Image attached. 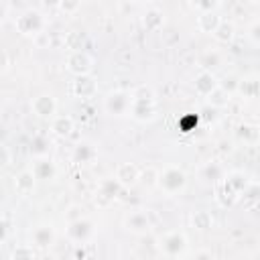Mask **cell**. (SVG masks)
<instances>
[{"label":"cell","mask_w":260,"mask_h":260,"mask_svg":"<svg viewBox=\"0 0 260 260\" xmlns=\"http://www.w3.org/2000/svg\"><path fill=\"white\" fill-rule=\"evenodd\" d=\"M128 114L132 120L140 122V124H150L156 120L158 116V104H156V91L152 89V85H136L130 91V108Z\"/></svg>","instance_id":"1"},{"label":"cell","mask_w":260,"mask_h":260,"mask_svg":"<svg viewBox=\"0 0 260 260\" xmlns=\"http://www.w3.org/2000/svg\"><path fill=\"white\" fill-rule=\"evenodd\" d=\"M187 173L177 167V165H167L165 169L158 171L156 177V187L165 193V195H179L187 189Z\"/></svg>","instance_id":"2"},{"label":"cell","mask_w":260,"mask_h":260,"mask_svg":"<svg viewBox=\"0 0 260 260\" xmlns=\"http://www.w3.org/2000/svg\"><path fill=\"white\" fill-rule=\"evenodd\" d=\"M47 26V18L37 8H26L14 18V28L24 37H37Z\"/></svg>","instance_id":"3"},{"label":"cell","mask_w":260,"mask_h":260,"mask_svg":"<svg viewBox=\"0 0 260 260\" xmlns=\"http://www.w3.org/2000/svg\"><path fill=\"white\" fill-rule=\"evenodd\" d=\"M187 248H189V240H187L185 232L171 230V232H165L158 238V250L167 258H179V256H183L187 252Z\"/></svg>","instance_id":"4"},{"label":"cell","mask_w":260,"mask_h":260,"mask_svg":"<svg viewBox=\"0 0 260 260\" xmlns=\"http://www.w3.org/2000/svg\"><path fill=\"white\" fill-rule=\"evenodd\" d=\"M122 193H124V189L120 187V183H118L114 177L102 179L100 185H98L93 203H95L98 207H110V205H114L118 199H122Z\"/></svg>","instance_id":"5"},{"label":"cell","mask_w":260,"mask_h":260,"mask_svg":"<svg viewBox=\"0 0 260 260\" xmlns=\"http://www.w3.org/2000/svg\"><path fill=\"white\" fill-rule=\"evenodd\" d=\"M122 225H124L130 234H134V236H144V234L150 232L152 219H150V215H148L146 209H130V211L122 217Z\"/></svg>","instance_id":"6"},{"label":"cell","mask_w":260,"mask_h":260,"mask_svg":"<svg viewBox=\"0 0 260 260\" xmlns=\"http://www.w3.org/2000/svg\"><path fill=\"white\" fill-rule=\"evenodd\" d=\"M65 69H67L73 77L91 75V71H93V57H91L87 51H73V53H67V57H65Z\"/></svg>","instance_id":"7"},{"label":"cell","mask_w":260,"mask_h":260,"mask_svg":"<svg viewBox=\"0 0 260 260\" xmlns=\"http://www.w3.org/2000/svg\"><path fill=\"white\" fill-rule=\"evenodd\" d=\"M130 108V91L126 89H112L104 98V110L110 116H126Z\"/></svg>","instance_id":"8"},{"label":"cell","mask_w":260,"mask_h":260,"mask_svg":"<svg viewBox=\"0 0 260 260\" xmlns=\"http://www.w3.org/2000/svg\"><path fill=\"white\" fill-rule=\"evenodd\" d=\"M93 232H95L93 221L83 215L81 219L67 223V228H65V238H67L69 242H73V244H85V242L91 240Z\"/></svg>","instance_id":"9"},{"label":"cell","mask_w":260,"mask_h":260,"mask_svg":"<svg viewBox=\"0 0 260 260\" xmlns=\"http://www.w3.org/2000/svg\"><path fill=\"white\" fill-rule=\"evenodd\" d=\"M69 91L77 100H91L98 95L100 85H98V79L93 75H79V77H73Z\"/></svg>","instance_id":"10"},{"label":"cell","mask_w":260,"mask_h":260,"mask_svg":"<svg viewBox=\"0 0 260 260\" xmlns=\"http://www.w3.org/2000/svg\"><path fill=\"white\" fill-rule=\"evenodd\" d=\"M30 110L41 120H53L57 116V100L51 93H39L30 100Z\"/></svg>","instance_id":"11"},{"label":"cell","mask_w":260,"mask_h":260,"mask_svg":"<svg viewBox=\"0 0 260 260\" xmlns=\"http://www.w3.org/2000/svg\"><path fill=\"white\" fill-rule=\"evenodd\" d=\"M55 238H57V234H55L53 223H39L30 230V246L32 248L45 250L55 242Z\"/></svg>","instance_id":"12"},{"label":"cell","mask_w":260,"mask_h":260,"mask_svg":"<svg viewBox=\"0 0 260 260\" xmlns=\"http://www.w3.org/2000/svg\"><path fill=\"white\" fill-rule=\"evenodd\" d=\"M138 175L140 169L134 162H120L114 171V179L120 183L122 189H132L134 185H138Z\"/></svg>","instance_id":"13"},{"label":"cell","mask_w":260,"mask_h":260,"mask_svg":"<svg viewBox=\"0 0 260 260\" xmlns=\"http://www.w3.org/2000/svg\"><path fill=\"white\" fill-rule=\"evenodd\" d=\"M30 171H32L37 181H53L57 177V165L49 154L47 156H37L32 160Z\"/></svg>","instance_id":"14"},{"label":"cell","mask_w":260,"mask_h":260,"mask_svg":"<svg viewBox=\"0 0 260 260\" xmlns=\"http://www.w3.org/2000/svg\"><path fill=\"white\" fill-rule=\"evenodd\" d=\"M193 89L199 98H207L213 89H217V75L211 71H197V75L193 77Z\"/></svg>","instance_id":"15"},{"label":"cell","mask_w":260,"mask_h":260,"mask_svg":"<svg viewBox=\"0 0 260 260\" xmlns=\"http://www.w3.org/2000/svg\"><path fill=\"white\" fill-rule=\"evenodd\" d=\"M236 93L246 100V102H252L260 95V81H258V75L256 73H250V75H244L238 79V89Z\"/></svg>","instance_id":"16"},{"label":"cell","mask_w":260,"mask_h":260,"mask_svg":"<svg viewBox=\"0 0 260 260\" xmlns=\"http://www.w3.org/2000/svg\"><path fill=\"white\" fill-rule=\"evenodd\" d=\"M213 187H215V189H213V197H215V201H217L219 207L228 209V207H234V205L240 201V195H238L223 179H221L219 183H215Z\"/></svg>","instance_id":"17"},{"label":"cell","mask_w":260,"mask_h":260,"mask_svg":"<svg viewBox=\"0 0 260 260\" xmlns=\"http://www.w3.org/2000/svg\"><path fill=\"white\" fill-rule=\"evenodd\" d=\"M140 22H142V26H144L146 30H150V32L162 30V26H165V12H162L158 6H148V8L142 12Z\"/></svg>","instance_id":"18"},{"label":"cell","mask_w":260,"mask_h":260,"mask_svg":"<svg viewBox=\"0 0 260 260\" xmlns=\"http://www.w3.org/2000/svg\"><path fill=\"white\" fill-rule=\"evenodd\" d=\"M223 175H225V169H223V165L219 160H207V162H203L199 167V179L205 181V183L215 185V183H219L223 179Z\"/></svg>","instance_id":"19"},{"label":"cell","mask_w":260,"mask_h":260,"mask_svg":"<svg viewBox=\"0 0 260 260\" xmlns=\"http://www.w3.org/2000/svg\"><path fill=\"white\" fill-rule=\"evenodd\" d=\"M35 189H37V179H35V175H32L30 169H24V171H20V173L14 177V191H16L20 197L32 195Z\"/></svg>","instance_id":"20"},{"label":"cell","mask_w":260,"mask_h":260,"mask_svg":"<svg viewBox=\"0 0 260 260\" xmlns=\"http://www.w3.org/2000/svg\"><path fill=\"white\" fill-rule=\"evenodd\" d=\"M95 156H98V150H95V146H93L91 142H87V140L77 142V144L73 146V150H71V158H73V162H77V165H89L91 160H95Z\"/></svg>","instance_id":"21"},{"label":"cell","mask_w":260,"mask_h":260,"mask_svg":"<svg viewBox=\"0 0 260 260\" xmlns=\"http://www.w3.org/2000/svg\"><path fill=\"white\" fill-rule=\"evenodd\" d=\"M75 130V120L67 114H57L53 120H51V132L59 138H69Z\"/></svg>","instance_id":"22"},{"label":"cell","mask_w":260,"mask_h":260,"mask_svg":"<svg viewBox=\"0 0 260 260\" xmlns=\"http://www.w3.org/2000/svg\"><path fill=\"white\" fill-rule=\"evenodd\" d=\"M219 22H221L219 12H203V14H197V18H195V26L203 35H213L215 28L219 26Z\"/></svg>","instance_id":"23"},{"label":"cell","mask_w":260,"mask_h":260,"mask_svg":"<svg viewBox=\"0 0 260 260\" xmlns=\"http://www.w3.org/2000/svg\"><path fill=\"white\" fill-rule=\"evenodd\" d=\"M223 181L238 193V195H242L244 191H246V187L252 183V179L248 177V173H244V171H230V173H225L223 175Z\"/></svg>","instance_id":"24"},{"label":"cell","mask_w":260,"mask_h":260,"mask_svg":"<svg viewBox=\"0 0 260 260\" xmlns=\"http://www.w3.org/2000/svg\"><path fill=\"white\" fill-rule=\"evenodd\" d=\"M211 37H213L215 43H219V45H230V43L236 39V24H234L232 20H228V18H221L219 26L215 28V32H213Z\"/></svg>","instance_id":"25"},{"label":"cell","mask_w":260,"mask_h":260,"mask_svg":"<svg viewBox=\"0 0 260 260\" xmlns=\"http://www.w3.org/2000/svg\"><path fill=\"white\" fill-rule=\"evenodd\" d=\"M234 136H236V140H240L244 144H256L258 142V126L250 124V122H242L236 126Z\"/></svg>","instance_id":"26"},{"label":"cell","mask_w":260,"mask_h":260,"mask_svg":"<svg viewBox=\"0 0 260 260\" xmlns=\"http://www.w3.org/2000/svg\"><path fill=\"white\" fill-rule=\"evenodd\" d=\"M213 223H215V219H213L211 211H207V209H195L191 213V228L197 232H209L213 228Z\"/></svg>","instance_id":"27"},{"label":"cell","mask_w":260,"mask_h":260,"mask_svg":"<svg viewBox=\"0 0 260 260\" xmlns=\"http://www.w3.org/2000/svg\"><path fill=\"white\" fill-rule=\"evenodd\" d=\"M197 63H199V69H201V71H211V73H213V69H217V67L221 65V53L215 51V49H205V51L199 55Z\"/></svg>","instance_id":"28"},{"label":"cell","mask_w":260,"mask_h":260,"mask_svg":"<svg viewBox=\"0 0 260 260\" xmlns=\"http://www.w3.org/2000/svg\"><path fill=\"white\" fill-rule=\"evenodd\" d=\"M85 41H87V37H85L81 30H69V32L63 35V47L69 49V53H73V51H83Z\"/></svg>","instance_id":"29"},{"label":"cell","mask_w":260,"mask_h":260,"mask_svg":"<svg viewBox=\"0 0 260 260\" xmlns=\"http://www.w3.org/2000/svg\"><path fill=\"white\" fill-rule=\"evenodd\" d=\"M205 102H207V106H209L211 110H221V108H228V106H230L232 95L217 87V89H213V91L205 98Z\"/></svg>","instance_id":"30"},{"label":"cell","mask_w":260,"mask_h":260,"mask_svg":"<svg viewBox=\"0 0 260 260\" xmlns=\"http://www.w3.org/2000/svg\"><path fill=\"white\" fill-rule=\"evenodd\" d=\"M49 138L47 136H43V134H37V136H32V140H30V152H32V156L37 158V156H47L49 154Z\"/></svg>","instance_id":"31"},{"label":"cell","mask_w":260,"mask_h":260,"mask_svg":"<svg viewBox=\"0 0 260 260\" xmlns=\"http://www.w3.org/2000/svg\"><path fill=\"white\" fill-rule=\"evenodd\" d=\"M10 260H37V252L30 244H18L12 248Z\"/></svg>","instance_id":"32"},{"label":"cell","mask_w":260,"mask_h":260,"mask_svg":"<svg viewBox=\"0 0 260 260\" xmlns=\"http://www.w3.org/2000/svg\"><path fill=\"white\" fill-rule=\"evenodd\" d=\"M189 6L197 14H203V12H217L221 8V2L219 0H193V2H189Z\"/></svg>","instance_id":"33"},{"label":"cell","mask_w":260,"mask_h":260,"mask_svg":"<svg viewBox=\"0 0 260 260\" xmlns=\"http://www.w3.org/2000/svg\"><path fill=\"white\" fill-rule=\"evenodd\" d=\"M156 177H158V171L154 169V167H144V169H140V175H138V183L142 185V187H146V189H152V187H156Z\"/></svg>","instance_id":"34"},{"label":"cell","mask_w":260,"mask_h":260,"mask_svg":"<svg viewBox=\"0 0 260 260\" xmlns=\"http://www.w3.org/2000/svg\"><path fill=\"white\" fill-rule=\"evenodd\" d=\"M197 122H199V116H195V114H181L177 118V130H181L185 134L193 132L197 128Z\"/></svg>","instance_id":"35"},{"label":"cell","mask_w":260,"mask_h":260,"mask_svg":"<svg viewBox=\"0 0 260 260\" xmlns=\"http://www.w3.org/2000/svg\"><path fill=\"white\" fill-rule=\"evenodd\" d=\"M238 75H234V73H228V75H223L221 79H217V87L219 89H223L225 93H230V95H234L236 93V89H238Z\"/></svg>","instance_id":"36"},{"label":"cell","mask_w":260,"mask_h":260,"mask_svg":"<svg viewBox=\"0 0 260 260\" xmlns=\"http://www.w3.org/2000/svg\"><path fill=\"white\" fill-rule=\"evenodd\" d=\"M240 199L244 201V205H246V207H254V205H256V201H258V183H256V181H252V183L246 187V191L240 195Z\"/></svg>","instance_id":"37"},{"label":"cell","mask_w":260,"mask_h":260,"mask_svg":"<svg viewBox=\"0 0 260 260\" xmlns=\"http://www.w3.org/2000/svg\"><path fill=\"white\" fill-rule=\"evenodd\" d=\"M63 217H65V221H67V223L77 221V219H81V217H83V207H81L79 203H71V205H67V209L63 211Z\"/></svg>","instance_id":"38"},{"label":"cell","mask_w":260,"mask_h":260,"mask_svg":"<svg viewBox=\"0 0 260 260\" xmlns=\"http://www.w3.org/2000/svg\"><path fill=\"white\" fill-rule=\"evenodd\" d=\"M61 12H65V14H75L79 8H81V2L79 0H61V2H57L55 4Z\"/></svg>","instance_id":"39"},{"label":"cell","mask_w":260,"mask_h":260,"mask_svg":"<svg viewBox=\"0 0 260 260\" xmlns=\"http://www.w3.org/2000/svg\"><path fill=\"white\" fill-rule=\"evenodd\" d=\"M248 41H250L254 47L260 45V20H258V18L252 20V24L248 26Z\"/></svg>","instance_id":"40"},{"label":"cell","mask_w":260,"mask_h":260,"mask_svg":"<svg viewBox=\"0 0 260 260\" xmlns=\"http://www.w3.org/2000/svg\"><path fill=\"white\" fill-rule=\"evenodd\" d=\"M32 43H35L39 49H49V47H51V32H47V30L39 32L37 37H32Z\"/></svg>","instance_id":"41"},{"label":"cell","mask_w":260,"mask_h":260,"mask_svg":"<svg viewBox=\"0 0 260 260\" xmlns=\"http://www.w3.org/2000/svg\"><path fill=\"white\" fill-rule=\"evenodd\" d=\"M10 160H12V152H10V148H8L6 144H2V142H0V169L8 167V165H10Z\"/></svg>","instance_id":"42"},{"label":"cell","mask_w":260,"mask_h":260,"mask_svg":"<svg viewBox=\"0 0 260 260\" xmlns=\"http://www.w3.org/2000/svg\"><path fill=\"white\" fill-rule=\"evenodd\" d=\"M191 260H215V256L209 252V250H195L193 254H191Z\"/></svg>","instance_id":"43"},{"label":"cell","mask_w":260,"mask_h":260,"mask_svg":"<svg viewBox=\"0 0 260 260\" xmlns=\"http://www.w3.org/2000/svg\"><path fill=\"white\" fill-rule=\"evenodd\" d=\"M8 232H10V225L4 217H0V244H4L8 240Z\"/></svg>","instance_id":"44"},{"label":"cell","mask_w":260,"mask_h":260,"mask_svg":"<svg viewBox=\"0 0 260 260\" xmlns=\"http://www.w3.org/2000/svg\"><path fill=\"white\" fill-rule=\"evenodd\" d=\"M8 18V4L6 2H0V24Z\"/></svg>","instance_id":"45"},{"label":"cell","mask_w":260,"mask_h":260,"mask_svg":"<svg viewBox=\"0 0 260 260\" xmlns=\"http://www.w3.org/2000/svg\"><path fill=\"white\" fill-rule=\"evenodd\" d=\"M217 146H219V150H228V152H232V142H228V140H219L217 142Z\"/></svg>","instance_id":"46"},{"label":"cell","mask_w":260,"mask_h":260,"mask_svg":"<svg viewBox=\"0 0 260 260\" xmlns=\"http://www.w3.org/2000/svg\"><path fill=\"white\" fill-rule=\"evenodd\" d=\"M37 260H59L57 256H53V254H43V256H39Z\"/></svg>","instance_id":"47"},{"label":"cell","mask_w":260,"mask_h":260,"mask_svg":"<svg viewBox=\"0 0 260 260\" xmlns=\"http://www.w3.org/2000/svg\"><path fill=\"white\" fill-rule=\"evenodd\" d=\"M83 260H98V258H95L93 254H85V256H83Z\"/></svg>","instance_id":"48"}]
</instances>
